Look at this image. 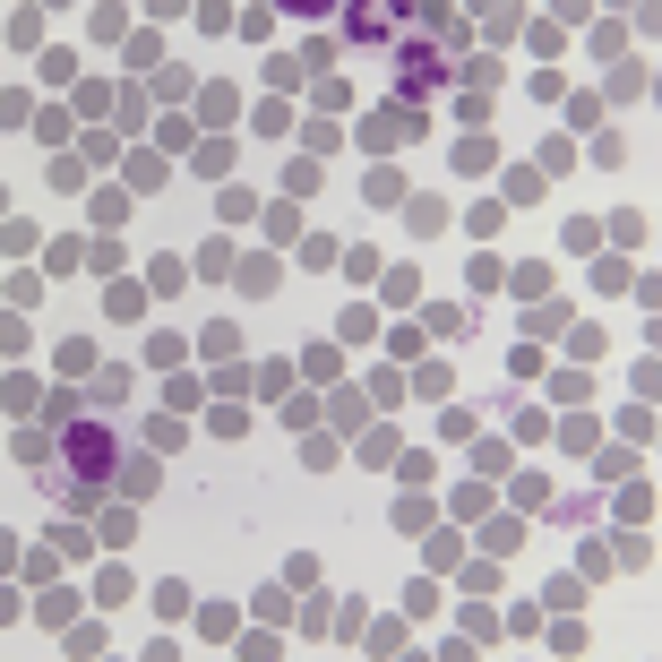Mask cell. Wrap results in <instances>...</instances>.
<instances>
[{
	"mask_svg": "<svg viewBox=\"0 0 662 662\" xmlns=\"http://www.w3.org/2000/svg\"><path fill=\"white\" fill-rule=\"evenodd\" d=\"M405 18V0H344V52H379Z\"/></svg>",
	"mask_w": 662,
	"mask_h": 662,
	"instance_id": "cell-1",
	"label": "cell"
},
{
	"mask_svg": "<svg viewBox=\"0 0 662 662\" xmlns=\"http://www.w3.org/2000/svg\"><path fill=\"white\" fill-rule=\"evenodd\" d=\"M112 473H121L112 491H121V499H138V508H147V499H155V482H164V465H155V456H138V448H121V465H112Z\"/></svg>",
	"mask_w": 662,
	"mask_h": 662,
	"instance_id": "cell-2",
	"label": "cell"
},
{
	"mask_svg": "<svg viewBox=\"0 0 662 662\" xmlns=\"http://www.w3.org/2000/svg\"><path fill=\"white\" fill-rule=\"evenodd\" d=\"M499 147H491V129H473V138H456V172H491Z\"/></svg>",
	"mask_w": 662,
	"mask_h": 662,
	"instance_id": "cell-3",
	"label": "cell"
},
{
	"mask_svg": "<svg viewBox=\"0 0 662 662\" xmlns=\"http://www.w3.org/2000/svg\"><path fill=\"white\" fill-rule=\"evenodd\" d=\"M405 224H413V241L439 233V224H448V198H405Z\"/></svg>",
	"mask_w": 662,
	"mask_h": 662,
	"instance_id": "cell-4",
	"label": "cell"
},
{
	"mask_svg": "<svg viewBox=\"0 0 662 662\" xmlns=\"http://www.w3.org/2000/svg\"><path fill=\"white\" fill-rule=\"evenodd\" d=\"M645 86H654V78H645V61H620V69H611V104H637Z\"/></svg>",
	"mask_w": 662,
	"mask_h": 662,
	"instance_id": "cell-5",
	"label": "cell"
},
{
	"mask_svg": "<svg viewBox=\"0 0 662 662\" xmlns=\"http://www.w3.org/2000/svg\"><path fill=\"white\" fill-rule=\"evenodd\" d=\"M508 284H516L525 301H542V293H551V267H542V258H525V267H508Z\"/></svg>",
	"mask_w": 662,
	"mask_h": 662,
	"instance_id": "cell-6",
	"label": "cell"
},
{
	"mask_svg": "<svg viewBox=\"0 0 662 662\" xmlns=\"http://www.w3.org/2000/svg\"><path fill=\"white\" fill-rule=\"evenodd\" d=\"M465 276H473V301H482V293H491V284H508V267H499L491 250H473V267H465Z\"/></svg>",
	"mask_w": 662,
	"mask_h": 662,
	"instance_id": "cell-7",
	"label": "cell"
},
{
	"mask_svg": "<svg viewBox=\"0 0 662 662\" xmlns=\"http://www.w3.org/2000/svg\"><path fill=\"white\" fill-rule=\"evenodd\" d=\"M628 276H637L628 258H594V293H628Z\"/></svg>",
	"mask_w": 662,
	"mask_h": 662,
	"instance_id": "cell-8",
	"label": "cell"
},
{
	"mask_svg": "<svg viewBox=\"0 0 662 662\" xmlns=\"http://www.w3.org/2000/svg\"><path fill=\"white\" fill-rule=\"evenodd\" d=\"M499 224H508V207H491V198H482V207H465V233H473V241H491Z\"/></svg>",
	"mask_w": 662,
	"mask_h": 662,
	"instance_id": "cell-9",
	"label": "cell"
},
{
	"mask_svg": "<svg viewBox=\"0 0 662 662\" xmlns=\"http://www.w3.org/2000/svg\"><path fill=\"white\" fill-rule=\"evenodd\" d=\"M559 327H568V310H559V301H534V310H525V336H559Z\"/></svg>",
	"mask_w": 662,
	"mask_h": 662,
	"instance_id": "cell-10",
	"label": "cell"
},
{
	"mask_svg": "<svg viewBox=\"0 0 662 662\" xmlns=\"http://www.w3.org/2000/svg\"><path fill=\"white\" fill-rule=\"evenodd\" d=\"M86 370H95V344L69 336V344H61V379H86Z\"/></svg>",
	"mask_w": 662,
	"mask_h": 662,
	"instance_id": "cell-11",
	"label": "cell"
},
{
	"mask_svg": "<svg viewBox=\"0 0 662 662\" xmlns=\"http://www.w3.org/2000/svg\"><path fill=\"white\" fill-rule=\"evenodd\" d=\"M241 293H276V258H241Z\"/></svg>",
	"mask_w": 662,
	"mask_h": 662,
	"instance_id": "cell-12",
	"label": "cell"
},
{
	"mask_svg": "<svg viewBox=\"0 0 662 662\" xmlns=\"http://www.w3.org/2000/svg\"><path fill=\"white\" fill-rule=\"evenodd\" d=\"M181 284H190V276H181V258H155V267H147V293H181Z\"/></svg>",
	"mask_w": 662,
	"mask_h": 662,
	"instance_id": "cell-13",
	"label": "cell"
},
{
	"mask_svg": "<svg viewBox=\"0 0 662 662\" xmlns=\"http://www.w3.org/2000/svg\"><path fill=\"white\" fill-rule=\"evenodd\" d=\"M568 164H577V147H568V138H542V164H534L542 181H551V172H568Z\"/></svg>",
	"mask_w": 662,
	"mask_h": 662,
	"instance_id": "cell-14",
	"label": "cell"
},
{
	"mask_svg": "<svg viewBox=\"0 0 662 662\" xmlns=\"http://www.w3.org/2000/svg\"><path fill=\"white\" fill-rule=\"evenodd\" d=\"M594 473H602V482H637V456H628V448H602Z\"/></svg>",
	"mask_w": 662,
	"mask_h": 662,
	"instance_id": "cell-15",
	"label": "cell"
},
{
	"mask_svg": "<svg viewBox=\"0 0 662 662\" xmlns=\"http://www.w3.org/2000/svg\"><path fill=\"white\" fill-rule=\"evenodd\" d=\"M499 628H508V620H499V611H482V602H465V637H482V645H491Z\"/></svg>",
	"mask_w": 662,
	"mask_h": 662,
	"instance_id": "cell-16",
	"label": "cell"
},
{
	"mask_svg": "<svg viewBox=\"0 0 662 662\" xmlns=\"http://www.w3.org/2000/svg\"><path fill=\"white\" fill-rule=\"evenodd\" d=\"M233 620H241L233 602H207V611H198V628H207V637H233Z\"/></svg>",
	"mask_w": 662,
	"mask_h": 662,
	"instance_id": "cell-17",
	"label": "cell"
},
{
	"mask_svg": "<svg viewBox=\"0 0 662 662\" xmlns=\"http://www.w3.org/2000/svg\"><path fill=\"white\" fill-rule=\"evenodd\" d=\"M78 620V594H43V628H69Z\"/></svg>",
	"mask_w": 662,
	"mask_h": 662,
	"instance_id": "cell-18",
	"label": "cell"
},
{
	"mask_svg": "<svg viewBox=\"0 0 662 662\" xmlns=\"http://www.w3.org/2000/svg\"><path fill=\"white\" fill-rule=\"evenodd\" d=\"M267 241H301V215L293 207H267Z\"/></svg>",
	"mask_w": 662,
	"mask_h": 662,
	"instance_id": "cell-19",
	"label": "cell"
},
{
	"mask_svg": "<svg viewBox=\"0 0 662 662\" xmlns=\"http://www.w3.org/2000/svg\"><path fill=\"white\" fill-rule=\"evenodd\" d=\"M396 525H405V534H413V525H430V499L405 491V499H396Z\"/></svg>",
	"mask_w": 662,
	"mask_h": 662,
	"instance_id": "cell-20",
	"label": "cell"
},
{
	"mask_svg": "<svg viewBox=\"0 0 662 662\" xmlns=\"http://www.w3.org/2000/svg\"><path fill=\"white\" fill-rule=\"evenodd\" d=\"M611 559H620V568H645L654 551H645V534H620V542H611Z\"/></svg>",
	"mask_w": 662,
	"mask_h": 662,
	"instance_id": "cell-21",
	"label": "cell"
},
{
	"mask_svg": "<svg viewBox=\"0 0 662 662\" xmlns=\"http://www.w3.org/2000/svg\"><path fill=\"white\" fill-rule=\"evenodd\" d=\"M628 284H637V301H645V310H662V276H628Z\"/></svg>",
	"mask_w": 662,
	"mask_h": 662,
	"instance_id": "cell-22",
	"label": "cell"
},
{
	"mask_svg": "<svg viewBox=\"0 0 662 662\" xmlns=\"http://www.w3.org/2000/svg\"><path fill=\"white\" fill-rule=\"evenodd\" d=\"M18 551H26V542L9 534V525H0V568H18Z\"/></svg>",
	"mask_w": 662,
	"mask_h": 662,
	"instance_id": "cell-23",
	"label": "cell"
},
{
	"mask_svg": "<svg viewBox=\"0 0 662 662\" xmlns=\"http://www.w3.org/2000/svg\"><path fill=\"white\" fill-rule=\"evenodd\" d=\"M284 9H293V18H319V9H327V0H284Z\"/></svg>",
	"mask_w": 662,
	"mask_h": 662,
	"instance_id": "cell-24",
	"label": "cell"
},
{
	"mask_svg": "<svg viewBox=\"0 0 662 662\" xmlns=\"http://www.w3.org/2000/svg\"><path fill=\"white\" fill-rule=\"evenodd\" d=\"M147 9H155V18H172V9H190V0H147Z\"/></svg>",
	"mask_w": 662,
	"mask_h": 662,
	"instance_id": "cell-25",
	"label": "cell"
},
{
	"mask_svg": "<svg viewBox=\"0 0 662 662\" xmlns=\"http://www.w3.org/2000/svg\"><path fill=\"white\" fill-rule=\"evenodd\" d=\"M0 207H9V190H0Z\"/></svg>",
	"mask_w": 662,
	"mask_h": 662,
	"instance_id": "cell-26",
	"label": "cell"
},
{
	"mask_svg": "<svg viewBox=\"0 0 662 662\" xmlns=\"http://www.w3.org/2000/svg\"><path fill=\"white\" fill-rule=\"evenodd\" d=\"M654 95H662V78H654Z\"/></svg>",
	"mask_w": 662,
	"mask_h": 662,
	"instance_id": "cell-27",
	"label": "cell"
}]
</instances>
